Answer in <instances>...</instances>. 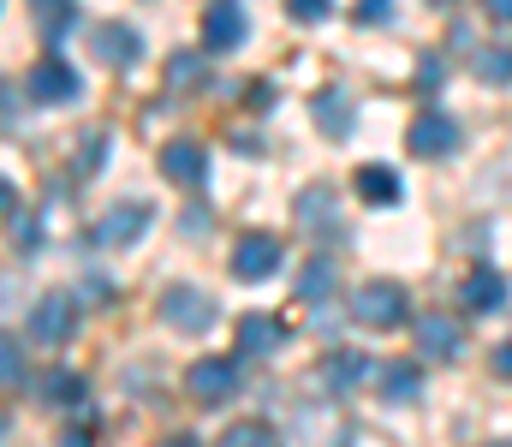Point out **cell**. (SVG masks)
Returning a JSON list of instances; mask_svg holds the SVG:
<instances>
[{
    "mask_svg": "<svg viewBox=\"0 0 512 447\" xmlns=\"http://www.w3.org/2000/svg\"><path fill=\"white\" fill-rule=\"evenodd\" d=\"M477 78L512 90V48H483V54H477Z\"/></svg>",
    "mask_w": 512,
    "mask_h": 447,
    "instance_id": "603a6c76",
    "label": "cell"
},
{
    "mask_svg": "<svg viewBox=\"0 0 512 447\" xmlns=\"http://www.w3.org/2000/svg\"><path fill=\"white\" fill-rule=\"evenodd\" d=\"M30 12L42 18L36 30H42V42H60L72 24H78V0H30Z\"/></svg>",
    "mask_w": 512,
    "mask_h": 447,
    "instance_id": "ffe728a7",
    "label": "cell"
},
{
    "mask_svg": "<svg viewBox=\"0 0 512 447\" xmlns=\"http://www.w3.org/2000/svg\"><path fill=\"white\" fill-rule=\"evenodd\" d=\"M42 400H48V406H84V376L48 370V376H42Z\"/></svg>",
    "mask_w": 512,
    "mask_h": 447,
    "instance_id": "7402d4cb",
    "label": "cell"
},
{
    "mask_svg": "<svg viewBox=\"0 0 512 447\" xmlns=\"http://www.w3.org/2000/svg\"><path fill=\"white\" fill-rule=\"evenodd\" d=\"M334 287H340L334 257H310V263H304V275H298V304H328Z\"/></svg>",
    "mask_w": 512,
    "mask_h": 447,
    "instance_id": "ac0fdd59",
    "label": "cell"
},
{
    "mask_svg": "<svg viewBox=\"0 0 512 447\" xmlns=\"http://www.w3.org/2000/svg\"><path fill=\"white\" fill-rule=\"evenodd\" d=\"M286 12H292L298 24H322V18H328V0H286Z\"/></svg>",
    "mask_w": 512,
    "mask_h": 447,
    "instance_id": "f1b7e54d",
    "label": "cell"
},
{
    "mask_svg": "<svg viewBox=\"0 0 512 447\" xmlns=\"http://www.w3.org/2000/svg\"><path fill=\"white\" fill-rule=\"evenodd\" d=\"M268 275H280V239L274 233H245L239 245H233V281H268Z\"/></svg>",
    "mask_w": 512,
    "mask_h": 447,
    "instance_id": "ba28073f",
    "label": "cell"
},
{
    "mask_svg": "<svg viewBox=\"0 0 512 447\" xmlns=\"http://www.w3.org/2000/svg\"><path fill=\"white\" fill-rule=\"evenodd\" d=\"M161 447H203V442H197V436H167Z\"/></svg>",
    "mask_w": 512,
    "mask_h": 447,
    "instance_id": "836d02e7",
    "label": "cell"
},
{
    "mask_svg": "<svg viewBox=\"0 0 512 447\" xmlns=\"http://www.w3.org/2000/svg\"><path fill=\"white\" fill-rule=\"evenodd\" d=\"M161 173H167L173 185H203V173H209V149L191 144V138H173V144L161 149Z\"/></svg>",
    "mask_w": 512,
    "mask_h": 447,
    "instance_id": "4fadbf2b",
    "label": "cell"
},
{
    "mask_svg": "<svg viewBox=\"0 0 512 447\" xmlns=\"http://www.w3.org/2000/svg\"><path fill=\"white\" fill-rule=\"evenodd\" d=\"M370 382V358L364 352H328L322 358V388L328 394H358Z\"/></svg>",
    "mask_w": 512,
    "mask_h": 447,
    "instance_id": "5bb4252c",
    "label": "cell"
},
{
    "mask_svg": "<svg viewBox=\"0 0 512 447\" xmlns=\"http://www.w3.org/2000/svg\"><path fill=\"white\" fill-rule=\"evenodd\" d=\"M245 42V12H239V0H209L203 6V48L209 54H233Z\"/></svg>",
    "mask_w": 512,
    "mask_h": 447,
    "instance_id": "30bf717a",
    "label": "cell"
},
{
    "mask_svg": "<svg viewBox=\"0 0 512 447\" xmlns=\"http://www.w3.org/2000/svg\"><path fill=\"white\" fill-rule=\"evenodd\" d=\"M358 197H364V203H376V209H393V203L405 197V185H399V173H393V167L370 161V167H358Z\"/></svg>",
    "mask_w": 512,
    "mask_h": 447,
    "instance_id": "e0dca14e",
    "label": "cell"
},
{
    "mask_svg": "<svg viewBox=\"0 0 512 447\" xmlns=\"http://www.w3.org/2000/svg\"><path fill=\"white\" fill-rule=\"evenodd\" d=\"M495 447H512V442H495Z\"/></svg>",
    "mask_w": 512,
    "mask_h": 447,
    "instance_id": "e575fe53",
    "label": "cell"
},
{
    "mask_svg": "<svg viewBox=\"0 0 512 447\" xmlns=\"http://www.w3.org/2000/svg\"><path fill=\"white\" fill-rule=\"evenodd\" d=\"M24 96H30V102H48V108H60V102H78V96H84V84H78V72H72L66 60H42V66H30Z\"/></svg>",
    "mask_w": 512,
    "mask_h": 447,
    "instance_id": "9c48e42d",
    "label": "cell"
},
{
    "mask_svg": "<svg viewBox=\"0 0 512 447\" xmlns=\"http://www.w3.org/2000/svg\"><path fill=\"white\" fill-rule=\"evenodd\" d=\"M161 322L179 328V334H203V328H215V298L203 287H191V281H173L161 293Z\"/></svg>",
    "mask_w": 512,
    "mask_h": 447,
    "instance_id": "7a4b0ae2",
    "label": "cell"
},
{
    "mask_svg": "<svg viewBox=\"0 0 512 447\" xmlns=\"http://www.w3.org/2000/svg\"><path fill=\"white\" fill-rule=\"evenodd\" d=\"M0 370H6V388H24V346L18 340L0 346Z\"/></svg>",
    "mask_w": 512,
    "mask_h": 447,
    "instance_id": "4316f807",
    "label": "cell"
},
{
    "mask_svg": "<svg viewBox=\"0 0 512 447\" xmlns=\"http://www.w3.org/2000/svg\"><path fill=\"white\" fill-rule=\"evenodd\" d=\"M411 334H417V352L435 358V364H453V358L465 352V328L453 322V310H423V316L411 322Z\"/></svg>",
    "mask_w": 512,
    "mask_h": 447,
    "instance_id": "5b68a950",
    "label": "cell"
},
{
    "mask_svg": "<svg viewBox=\"0 0 512 447\" xmlns=\"http://www.w3.org/2000/svg\"><path fill=\"white\" fill-rule=\"evenodd\" d=\"M60 447H90V436H84V430H66V436H60Z\"/></svg>",
    "mask_w": 512,
    "mask_h": 447,
    "instance_id": "d6a6232c",
    "label": "cell"
},
{
    "mask_svg": "<svg viewBox=\"0 0 512 447\" xmlns=\"http://www.w3.org/2000/svg\"><path fill=\"white\" fill-rule=\"evenodd\" d=\"M185 394H191L197 406L233 400V394H239V358H197V364L185 370Z\"/></svg>",
    "mask_w": 512,
    "mask_h": 447,
    "instance_id": "3957f363",
    "label": "cell"
},
{
    "mask_svg": "<svg viewBox=\"0 0 512 447\" xmlns=\"http://www.w3.org/2000/svg\"><path fill=\"white\" fill-rule=\"evenodd\" d=\"M352 18H358V24H387V18H393V0H358Z\"/></svg>",
    "mask_w": 512,
    "mask_h": 447,
    "instance_id": "83f0119b",
    "label": "cell"
},
{
    "mask_svg": "<svg viewBox=\"0 0 512 447\" xmlns=\"http://www.w3.org/2000/svg\"><path fill=\"white\" fill-rule=\"evenodd\" d=\"M72 334H78V298L48 293L36 310H30V340H42V346H66Z\"/></svg>",
    "mask_w": 512,
    "mask_h": 447,
    "instance_id": "52a82bcc",
    "label": "cell"
},
{
    "mask_svg": "<svg viewBox=\"0 0 512 447\" xmlns=\"http://www.w3.org/2000/svg\"><path fill=\"white\" fill-rule=\"evenodd\" d=\"M310 114H316V126H322V138H352V96L340 90V84H328L316 102H310Z\"/></svg>",
    "mask_w": 512,
    "mask_h": 447,
    "instance_id": "2e32d148",
    "label": "cell"
},
{
    "mask_svg": "<svg viewBox=\"0 0 512 447\" xmlns=\"http://www.w3.org/2000/svg\"><path fill=\"white\" fill-rule=\"evenodd\" d=\"M405 316H411V293H405L399 281H364L358 298H352V322H358V328L393 334V328H405Z\"/></svg>",
    "mask_w": 512,
    "mask_h": 447,
    "instance_id": "6da1fadb",
    "label": "cell"
},
{
    "mask_svg": "<svg viewBox=\"0 0 512 447\" xmlns=\"http://www.w3.org/2000/svg\"><path fill=\"white\" fill-rule=\"evenodd\" d=\"M435 84H441V60L423 54V60H417V90H435Z\"/></svg>",
    "mask_w": 512,
    "mask_h": 447,
    "instance_id": "f546056e",
    "label": "cell"
},
{
    "mask_svg": "<svg viewBox=\"0 0 512 447\" xmlns=\"http://www.w3.org/2000/svg\"><path fill=\"white\" fill-rule=\"evenodd\" d=\"M90 48H96V60H102V66H114V72L143 60V36H137L131 24H102V30L90 36Z\"/></svg>",
    "mask_w": 512,
    "mask_h": 447,
    "instance_id": "7c38bea8",
    "label": "cell"
},
{
    "mask_svg": "<svg viewBox=\"0 0 512 447\" xmlns=\"http://www.w3.org/2000/svg\"><path fill=\"white\" fill-rule=\"evenodd\" d=\"M167 84L173 90H197L203 84V54H173L167 60Z\"/></svg>",
    "mask_w": 512,
    "mask_h": 447,
    "instance_id": "cb8c5ba5",
    "label": "cell"
},
{
    "mask_svg": "<svg viewBox=\"0 0 512 447\" xmlns=\"http://www.w3.org/2000/svg\"><path fill=\"white\" fill-rule=\"evenodd\" d=\"M149 221H155L149 203H114V209L96 221V245H102V251H126V245H137V239L149 233Z\"/></svg>",
    "mask_w": 512,
    "mask_h": 447,
    "instance_id": "8992f818",
    "label": "cell"
},
{
    "mask_svg": "<svg viewBox=\"0 0 512 447\" xmlns=\"http://www.w3.org/2000/svg\"><path fill=\"white\" fill-rule=\"evenodd\" d=\"M507 298H512V287H507V275L501 269H471L465 275V287H459V304L471 310V316H495V310H507Z\"/></svg>",
    "mask_w": 512,
    "mask_h": 447,
    "instance_id": "8fae6325",
    "label": "cell"
},
{
    "mask_svg": "<svg viewBox=\"0 0 512 447\" xmlns=\"http://www.w3.org/2000/svg\"><path fill=\"white\" fill-rule=\"evenodd\" d=\"M489 12H495L501 24H512V0H489Z\"/></svg>",
    "mask_w": 512,
    "mask_h": 447,
    "instance_id": "1f68e13d",
    "label": "cell"
},
{
    "mask_svg": "<svg viewBox=\"0 0 512 447\" xmlns=\"http://www.w3.org/2000/svg\"><path fill=\"white\" fill-rule=\"evenodd\" d=\"M298 221L316 227V233H334V227H340V215H334V191H328V185L304 191V197H298Z\"/></svg>",
    "mask_w": 512,
    "mask_h": 447,
    "instance_id": "44dd1931",
    "label": "cell"
},
{
    "mask_svg": "<svg viewBox=\"0 0 512 447\" xmlns=\"http://www.w3.org/2000/svg\"><path fill=\"white\" fill-rule=\"evenodd\" d=\"M489 364H495V376H501V382H512V340H507V346H495V358H489Z\"/></svg>",
    "mask_w": 512,
    "mask_h": 447,
    "instance_id": "4dcf8cb0",
    "label": "cell"
},
{
    "mask_svg": "<svg viewBox=\"0 0 512 447\" xmlns=\"http://www.w3.org/2000/svg\"><path fill=\"white\" fill-rule=\"evenodd\" d=\"M286 346V322L280 316H245L239 322V358H274Z\"/></svg>",
    "mask_w": 512,
    "mask_h": 447,
    "instance_id": "9a60e30c",
    "label": "cell"
},
{
    "mask_svg": "<svg viewBox=\"0 0 512 447\" xmlns=\"http://www.w3.org/2000/svg\"><path fill=\"white\" fill-rule=\"evenodd\" d=\"M102 155H108V132H90L84 149H78V173H84V179H96V173H102Z\"/></svg>",
    "mask_w": 512,
    "mask_h": 447,
    "instance_id": "d4e9b609",
    "label": "cell"
},
{
    "mask_svg": "<svg viewBox=\"0 0 512 447\" xmlns=\"http://www.w3.org/2000/svg\"><path fill=\"white\" fill-rule=\"evenodd\" d=\"M405 149H411L417 161H441V155H453V149H459V120L441 114V108L417 114V120L405 126Z\"/></svg>",
    "mask_w": 512,
    "mask_h": 447,
    "instance_id": "277c9868",
    "label": "cell"
},
{
    "mask_svg": "<svg viewBox=\"0 0 512 447\" xmlns=\"http://www.w3.org/2000/svg\"><path fill=\"white\" fill-rule=\"evenodd\" d=\"M227 447H280V442H274V430H262V424H233V430H227Z\"/></svg>",
    "mask_w": 512,
    "mask_h": 447,
    "instance_id": "484cf974",
    "label": "cell"
},
{
    "mask_svg": "<svg viewBox=\"0 0 512 447\" xmlns=\"http://www.w3.org/2000/svg\"><path fill=\"white\" fill-rule=\"evenodd\" d=\"M423 394V370L417 364H387L382 370V400L387 406H411Z\"/></svg>",
    "mask_w": 512,
    "mask_h": 447,
    "instance_id": "d6986e66",
    "label": "cell"
}]
</instances>
